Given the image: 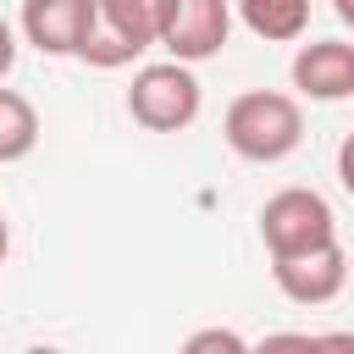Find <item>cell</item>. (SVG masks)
Returning <instances> with one entry per match:
<instances>
[{
    "mask_svg": "<svg viewBox=\"0 0 354 354\" xmlns=\"http://www.w3.org/2000/svg\"><path fill=\"white\" fill-rule=\"evenodd\" d=\"M227 33H232V0H177L160 50L188 61V66H199V61L227 50Z\"/></svg>",
    "mask_w": 354,
    "mask_h": 354,
    "instance_id": "obj_7",
    "label": "cell"
},
{
    "mask_svg": "<svg viewBox=\"0 0 354 354\" xmlns=\"http://www.w3.org/2000/svg\"><path fill=\"white\" fill-rule=\"evenodd\" d=\"M260 238H266V254H299V249H315V243H332L337 238V221H332V205L315 194V188H282L260 205Z\"/></svg>",
    "mask_w": 354,
    "mask_h": 354,
    "instance_id": "obj_4",
    "label": "cell"
},
{
    "mask_svg": "<svg viewBox=\"0 0 354 354\" xmlns=\"http://www.w3.org/2000/svg\"><path fill=\"white\" fill-rule=\"evenodd\" d=\"M205 348H232V354H238V348H249V343H243L238 332H227V326H210V332H194V337H188V354H205Z\"/></svg>",
    "mask_w": 354,
    "mask_h": 354,
    "instance_id": "obj_11",
    "label": "cell"
},
{
    "mask_svg": "<svg viewBox=\"0 0 354 354\" xmlns=\"http://www.w3.org/2000/svg\"><path fill=\"white\" fill-rule=\"evenodd\" d=\"M293 88L304 100L337 105L354 94V44L348 39H310L293 55Z\"/></svg>",
    "mask_w": 354,
    "mask_h": 354,
    "instance_id": "obj_8",
    "label": "cell"
},
{
    "mask_svg": "<svg viewBox=\"0 0 354 354\" xmlns=\"http://www.w3.org/2000/svg\"><path fill=\"white\" fill-rule=\"evenodd\" d=\"M39 149V111L28 94L17 88H0V166L11 160H28Z\"/></svg>",
    "mask_w": 354,
    "mask_h": 354,
    "instance_id": "obj_10",
    "label": "cell"
},
{
    "mask_svg": "<svg viewBox=\"0 0 354 354\" xmlns=\"http://www.w3.org/2000/svg\"><path fill=\"white\" fill-rule=\"evenodd\" d=\"M332 11H337V22H343V28H354V0H332Z\"/></svg>",
    "mask_w": 354,
    "mask_h": 354,
    "instance_id": "obj_14",
    "label": "cell"
},
{
    "mask_svg": "<svg viewBox=\"0 0 354 354\" xmlns=\"http://www.w3.org/2000/svg\"><path fill=\"white\" fill-rule=\"evenodd\" d=\"M17 66V33H11V22L0 17V77Z\"/></svg>",
    "mask_w": 354,
    "mask_h": 354,
    "instance_id": "obj_13",
    "label": "cell"
},
{
    "mask_svg": "<svg viewBox=\"0 0 354 354\" xmlns=\"http://www.w3.org/2000/svg\"><path fill=\"white\" fill-rule=\"evenodd\" d=\"M199 105H205V88L194 77L188 61H149L133 72L127 83V116L149 133H183L199 122Z\"/></svg>",
    "mask_w": 354,
    "mask_h": 354,
    "instance_id": "obj_2",
    "label": "cell"
},
{
    "mask_svg": "<svg viewBox=\"0 0 354 354\" xmlns=\"http://www.w3.org/2000/svg\"><path fill=\"white\" fill-rule=\"evenodd\" d=\"M232 11L266 44H293L310 28V0H232Z\"/></svg>",
    "mask_w": 354,
    "mask_h": 354,
    "instance_id": "obj_9",
    "label": "cell"
},
{
    "mask_svg": "<svg viewBox=\"0 0 354 354\" xmlns=\"http://www.w3.org/2000/svg\"><path fill=\"white\" fill-rule=\"evenodd\" d=\"M337 183H343V194L354 199V133L337 144Z\"/></svg>",
    "mask_w": 354,
    "mask_h": 354,
    "instance_id": "obj_12",
    "label": "cell"
},
{
    "mask_svg": "<svg viewBox=\"0 0 354 354\" xmlns=\"http://www.w3.org/2000/svg\"><path fill=\"white\" fill-rule=\"evenodd\" d=\"M221 138L238 160H254V166H271V160H288L304 138V111L293 94L282 88H249L227 105L221 116Z\"/></svg>",
    "mask_w": 354,
    "mask_h": 354,
    "instance_id": "obj_1",
    "label": "cell"
},
{
    "mask_svg": "<svg viewBox=\"0 0 354 354\" xmlns=\"http://www.w3.org/2000/svg\"><path fill=\"white\" fill-rule=\"evenodd\" d=\"M271 277H277L282 299L315 310V304H332V299L343 293V282H348V254H343V243L332 238V243H315V249H299V254H277V260H271Z\"/></svg>",
    "mask_w": 354,
    "mask_h": 354,
    "instance_id": "obj_6",
    "label": "cell"
},
{
    "mask_svg": "<svg viewBox=\"0 0 354 354\" xmlns=\"http://www.w3.org/2000/svg\"><path fill=\"white\" fill-rule=\"evenodd\" d=\"M100 28V0H22V39L39 55H83Z\"/></svg>",
    "mask_w": 354,
    "mask_h": 354,
    "instance_id": "obj_5",
    "label": "cell"
},
{
    "mask_svg": "<svg viewBox=\"0 0 354 354\" xmlns=\"http://www.w3.org/2000/svg\"><path fill=\"white\" fill-rule=\"evenodd\" d=\"M6 249H11V227H6V216H0V266H6Z\"/></svg>",
    "mask_w": 354,
    "mask_h": 354,
    "instance_id": "obj_15",
    "label": "cell"
},
{
    "mask_svg": "<svg viewBox=\"0 0 354 354\" xmlns=\"http://www.w3.org/2000/svg\"><path fill=\"white\" fill-rule=\"evenodd\" d=\"M177 0H100V28L83 44L88 66H127L133 55L155 50L166 39Z\"/></svg>",
    "mask_w": 354,
    "mask_h": 354,
    "instance_id": "obj_3",
    "label": "cell"
}]
</instances>
